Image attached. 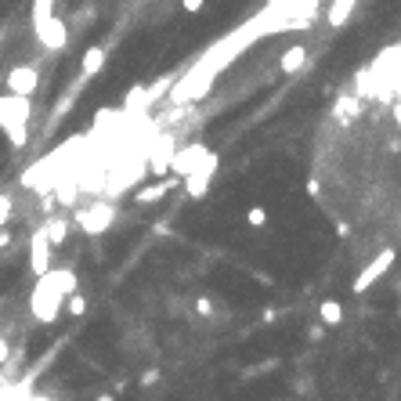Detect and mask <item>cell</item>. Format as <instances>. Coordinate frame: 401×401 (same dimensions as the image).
<instances>
[{
    "label": "cell",
    "mask_w": 401,
    "mask_h": 401,
    "mask_svg": "<svg viewBox=\"0 0 401 401\" xmlns=\"http://www.w3.org/2000/svg\"><path fill=\"white\" fill-rule=\"evenodd\" d=\"M76 293V271L73 268H54V271H44L37 275V286L29 293V315L37 322L51 325L58 322L61 315V304Z\"/></svg>",
    "instance_id": "6da1fadb"
},
{
    "label": "cell",
    "mask_w": 401,
    "mask_h": 401,
    "mask_svg": "<svg viewBox=\"0 0 401 401\" xmlns=\"http://www.w3.org/2000/svg\"><path fill=\"white\" fill-rule=\"evenodd\" d=\"M0 131L18 148L29 138V95H0Z\"/></svg>",
    "instance_id": "7a4b0ae2"
},
{
    "label": "cell",
    "mask_w": 401,
    "mask_h": 401,
    "mask_svg": "<svg viewBox=\"0 0 401 401\" xmlns=\"http://www.w3.org/2000/svg\"><path fill=\"white\" fill-rule=\"evenodd\" d=\"M397 261V253L390 250V246H383V250L376 253V261H369L358 275H354V282H351V293H369V289H373L380 279H383V275L390 271V264Z\"/></svg>",
    "instance_id": "3957f363"
},
{
    "label": "cell",
    "mask_w": 401,
    "mask_h": 401,
    "mask_svg": "<svg viewBox=\"0 0 401 401\" xmlns=\"http://www.w3.org/2000/svg\"><path fill=\"white\" fill-rule=\"evenodd\" d=\"M217 167H221V160H217V152H206V160L181 181V188L188 192V199H203L206 192H210V184H213V174H217Z\"/></svg>",
    "instance_id": "277c9868"
},
{
    "label": "cell",
    "mask_w": 401,
    "mask_h": 401,
    "mask_svg": "<svg viewBox=\"0 0 401 401\" xmlns=\"http://www.w3.org/2000/svg\"><path fill=\"white\" fill-rule=\"evenodd\" d=\"M116 221V206L112 203H95V206H87L76 213V225L83 235H105Z\"/></svg>",
    "instance_id": "5b68a950"
},
{
    "label": "cell",
    "mask_w": 401,
    "mask_h": 401,
    "mask_svg": "<svg viewBox=\"0 0 401 401\" xmlns=\"http://www.w3.org/2000/svg\"><path fill=\"white\" fill-rule=\"evenodd\" d=\"M145 156H148V170L167 177L170 174V160H174V134H156V141L145 145Z\"/></svg>",
    "instance_id": "8992f818"
},
{
    "label": "cell",
    "mask_w": 401,
    "mask_h": 401,
    "mask_svg": "<svg viewBox=\"0 0 401 401\" xmlns=\"http://www.w3.org/2000/svg\"><path fill=\"white\" fill-rule=\"evenodd\" d=\"M206 152H210V148H206L203 141H192V145H184L181 152H174V160H170V174L184 181V177H188V174H192V170H196V167H199V163L206 160Z\"/></svg>",
    "instance_id": "52a82bcc"
},
{
    "label": "cell",
    "mask_w": 401,
    "mask_h": 401,
    "mask_svg": "<svg viewBox=\"0 0 401 401\" xmlns=\"http://www.w3.org/2000/svg\"><path fill=\"white\" fill-rule=\"evenodd\" d=\"M29 271H33V275L51 271V239H47V228H37L33 235H29Z\"/></svg>",
    "instance_id": "ba28073f"
},
{
    "label": "cell",
    "mask_w": 401,
    "mask_h": 401,
    "mask_svg": "<svg viewBox=\"0 0 401 401\" xmlns=\"http://www.w3.org/2000/svg\"><path fill=\"white\" fill-rule=\"evenodd\" d=\"M33 33H37L40 47H47V51H61L69 44V29H66V22H61L58 15H51L40 29H33Z\"/></svg>",
    "instance_id": "9c48e42d"
},
{
    "label": "cell",
    "mask_w": 401,
    "mask_h": 401,
    "mask_svg": "<svg viewBox=\"0 0 401 401\" xmlns=\"http://www.w3.org/2000/svg\"><path fill=\"white\" fill-rule=\"evenodd\" d=\"M4 83H8V90H15V95H37L40 69H37V66H15Z\"/></svg>",
    "instance_id": "30bf717a"
},
{
    "label": "cell",
    "mask_w": 401,
    "mask_h": 401,
    "mask_svg": "<svg viewBox=\"0 0 401 401\" xmlns=\"http://www.w3.org/2000/svg\"><path fill=\"white\" fill-rule=\"evenodd\" d=\"M181 184V177H174V174H167L163 181H156V184H145V188H138L134 192V199H138V206H152V203H160L170 188H177Z\"/></svg>",
    "instance_id": "8fae6325"
},
{
    "label": "cell",
    "mask_w": 401,
    "mask_h": 401,
    "mask_svg": "<svg viewBox=\"0 0 401 401\" xmlns=\"http://www.w3.org/2000/svg\"><path fill=\"white\" fill-rule=\"evenodd\" d=\"M358 112H361V95H340V98L333 102V116L340 119V123L358 119Z\"/></svg>",
    "instance_id": "7c38bea8"
},
{
    "label": "cell",
    "mask_w": 401,
    "mask_h": 401,
    "mask_svg": "<svg viewBox=\"0 0 401 401\" xmlns=\"http://www.w3.org/2000/svg\"><path fill=\"white\" fill-rule=\"evenodd\" d=\"M318 318H322V325H325V329L344 325V304L336 300V297H325V300L318 304Z\"/></svg>",
    "instance_id": "4fadbf2b"
},
{
    "label": "cell",
    "mask_w": 401,
    "mask_h": 401,
    "mask_svg": "<svg viewBox=\"0 0 401 401\" xmlns=\"http://www.w3.org/2000/svg\"><path fill=\"white\" fill-rule=\"evenodd\" d=\"M354 8H358V0H333V4H329V25L344 29V22L354 15Z\"/></svg>",
    "instance_id": "5bb4252c"
},
{
    "label": "cell",
    "mask_w": 401,
    "mask_h": 401,
    "mask_svg": "<svg viewBox=\"0 0 401 401\" xmlns=\"http://www.w3.org/2000/svg\"><path fill=\"white\" fill-rule=\"evenodd\" d=\"M105 44H95V47H87L83 51V76H98L102 66H105Z\"/></svg>",
    "instance_id": "9a60e30c"
},
{
    "label": "cell",
    "mask_w": 401,
    "mask_h": 401,
    "mask_svg": "<svg viewBox=\"0 0 401 401\" xmlns=\"http://www.w3.org/2000/svg\"><path fill=\"white\" fill-rule=\"evenodd\" d=\"M304 61H307V47H304V44H293V47L282 54V73H300Z\"/></svg>",
    "instance_id": "2e32d148"
},
{
    "label": "cell",
    "mask_w": 401,
    "mask_h": 401,
    "mask_svg": "<svg viewBox=\"0 0 401 401\" xmlns=\"http://www.w3.org/2000/svg\"><path fill=\"white\" fill-rule=\"evenodd\" d=\"M44 228H47L51 246H61V242L69 239V221H66V217H47V221H44Z\"/></svg>",
    "instance_id": "e0dca14e"
},
{
    "label": "cell",
    "mask_w": 401,
    "mask_h": 401,
    "mask_svg": "<svg viewBox=\"0 0 401 401\" xmlns=\"http://www.w3.org/2000/svg\"><path fill=\"white\" fill-rule=\"evenodd\" d=\"M54 15V0H33V29H40Z\"/></svg>",
    "instance_id": "ac0fdd59"
},
{
    "label": "cell",
    "mask_w": 401,
    "mask_h": 401,
    "mask_svg": "<svg viewBox=\"0 0 401 401\" xmlns=\"http://www.w3.org/2000/svg\"><path fill=\"white\" fill-rule=\"evenodd\" d=\"M246 225H250V228H264L268 225V210L264 206H250V210H246Z\"/></svg>",
    "instance_id": "d6986e66"
},
{
    "label": "cell",
    "mask_w": 401,
    "mask_h": 401,
    "mask_svg": "<svg viewBox=\"0 0 401 401\" xmlns=\"http://www.w3.org/2000/svg\"><path fill=\"white\" fill-rule=\"evenodd\" d=\"M11 213H15V203H11V196H0V228H8Z\"/></svg>",
    "instance_id": "ffe728a7"
},
{
    "label": "cell",
    "mask_w": 401,
    "mask_h": 401,
    "mask_svg": "<svg viewBox=\"0 0 401 401\" xmlns=\"http://www.w3.org/2000/svg\"><path fill=\"white\" fill-rule=\"evenodd\" d=\"M83 311H87V297H80V293H73V297H69V315H76V318H80Z\"/></svg>",
    "instance_id": "44dd1931"
},
{
    "label": "cell",
    "mask_w": 401,
    "mask_h": 401,
    "mask_svg": "<svg viewBox=\"0 0 401 401\" xmlns=\"http://www.w3.org/2000/svg\"><path fill=\"white\" fill-rule=\"evenodd\" d=\"M181 8L188 11V15H199V11L206 8V0H181Z\"/></svg>",
    "instance_id": "7402d4cb"
},
{
    "label": "cell",
    "mask_w": 401,
    "mask_h": 401,
    "mask_svg": "<svg viewBox=\"0 0 401 401\" xmlns=\"http://www.w3.org/2000/svg\"><path fill=\"white\" fill-rule=\"evenodd\" d=\"M11 358V347H8V336H0V365Z\"/></svg>",
    "instance_id": "603a6c76"
},
{
    "label": "cell",
    "mask_w": 401,
    "mask_h": 401,
    "mask_svg": "<svg viewBox=\"0 0 401 401\" xmlns=\"http://www.w3.org/2000/svg\"><path fill=\"white\" fill-rule=\"evenodd\" d=\"M307 196H315V199H318V196H322V184H318V181H315V177H311V181H307Z\"/></svg>",
    "instance_id": "cb8c5ba5"
},
{
    "label": "cell",
    "mask_w": 401,
    "mask_h": 401,
    "mask_svg": "<svg viewBox=\"0 0 401 401\" xmlns=\"http://www.w3.org/2000/svg\"><path fill=\"white\" fill-rule=\"evenodd\" d=\"M11 239H15V235H11L8 228H0V250H8V246H11Z\"/></svg>",
    "instance_id": "d4e9b609"
},
{
    "label": "cell",
    "mask_w": 401,
    "mask_h": 401,
    "mask_svg": "<svg viewBox=\"0 0 401 401\" xmlns=\"http://www.w3.org/2000/svg\"><path fill=\"white\" fill-rule=\"evenodd\" d=\"M196 311H199V315H210V311H213V304H210V300H199V304H196Z\"/></svg>",
    "instance_id": "484cf974"
},
{
    "label": "cell",
    "mask_w": 401,
    "mask_h": 401,
    "mask_svg": "<svg viewBox=\"0 0 401 401\" xmlns=\"http://www.w3.org/2000/svg\"><path fill=\"white\" fill-rule=\"evenodd\" d=\"M98 401H116V397H112V394H102V397H98Z\"/></svg>",
    "instance_id": "4316f807"
}]
</instances>
